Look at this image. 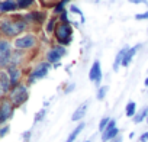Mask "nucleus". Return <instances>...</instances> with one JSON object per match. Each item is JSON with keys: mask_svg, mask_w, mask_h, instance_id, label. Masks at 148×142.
<instances>
[{"mask_svg": "<svg viewBox=\"0 0 148 142\" xmlns=\"http://www.w3.org/2000/svg\"><path fill=\"white\" fill-rule=\"evenodd\" d=\"M26 29V20L21 16L15 19H5L0 22V33L5 38H15Z\"/></svg>", "mask_w": 148, "mask_h": 142, "instance_id": "obj_1", "label": "nucleus"}, {"mask_svg": "<svg viewBox=\"0 0 148 142\" xmlns=\"http://www.w3.org/2000/svg\"><path fill=\"white\" fill-rule=\"evenodd\" d=\"M8 97L10 99V102L13 103L15 107H19V106H22V104L28 100V97H29L28 87H26L25 84L19 83L18 86L12 87V90H10V93L8 94Z\"/></svg>", "mask_w": 148, "mask_h": 142, "instance_id": "obj_2", "label": "nucleus"}, {"mask_svg": "<svg viewBox=\"0 0 148 142\" xmlns=\"http://www.w3.org/2000/svg\"><path fill=\"white\" fill-rule=\"evenodd\" d=\"M54 32H55V38H57L60 45L65 46V45H68L71 42V32H73V29H71L70 23H58L55 26Z\"/></svg>", "mask_w": 148, "mask_h": 142, "instance_id": "obj_3", "label": "nucleus"}, {"mask_svg": "<svg viewBox=\"0 0 148 142\" xmlns=\"http://www.w3.org/2000/svg\"><path fill=\"white\" fill-rule=\"evenodd\" d=\"M15 106L8 96L0 97V126H3L12 116H13Z\"/></svg>", "mask_w": 148, "mask_h": 142, "instance_id": "obj_4", "label": "nucleus"}, {"mask_svg": "<svg viewBox=\"0 0 148 142\" xmlns=\"http://www.w3.org/2000/svg\"><path fill=\"white\" fill-rule=\"evenodd\" d=\"M36 45V36L32 35V33H26V35H22V36H18L15 41H13V46L19 51H23V49H31Z\"/></svg>", "mask_w": 148, "mask_h": 142, "instance_id": "obj_5", "label": "nucleus"}, {"mask_svg": "<svg viewBox=\"0 0 148 142\" xmlns=\"http://www.w3.org/2000/svg\"><path fill=\"white\" fill-rule=\"evenodd\" d=\"M12 55V45L8 39L0 38V70L8 68L9 58Z\"/></svg>", "mask_w": 148, "mask_h": 142, "instance_id": "obj_6", "label": "nucleus"}, {"mask_svg": "<svg viewBox=\"0 0 148 142\" xmlns=\"http://www.w3.org/2000/svg\"><path fill=\"white\" fill-rule=\"evenodd\" d=\"M48 71H49V62H39L32 70V73L29 76V83H34V81H36L39 79H44L48 74Z\"/></svg>", "mask_w": 148, "mask_h": 142, "instance_id": "obj_7", "label": "nucleus"}, {"mask_svg": "<svg viewBox=\"0 0 148 142\" xmlns=\"http://www.w3.org/2000/svg\"><path fill=\"white\" fill-rule=\"evenodd\" d=\"M65 55V48L62 45H57L54 46L52 49H49L47 52V62H51V64H58V61L61 59V57Z\"/></svg>", "mask_w": 148, "mask_h": 142, "instance_id": "obj_8", "label": "nucleus"}, {"mask_svg": "<svg viewBox=\"0 0 148 142\" xmlns=\"http://www.w3.org/2000/svg\"><path fill=\"white\" fill-rule=\"evenodd\" d=\"M12 90L10 79L6 70H0V97H5Z\"/></svg>", "mask_w": 148, "mask_h": 142, "instance_id": "obj_9", "label": "nucleus"}, {"mask_svg": "<svg viewBox=\"0 0 148 142\" xmlns=\"http://www.w3.org/2000/svg\"><path fill=\"white\" fill-rule=\"evenodd\" d=\"M6 71H8V74H9V79H10V84H12V87L18 86V84L21 83V77H22V71H21V68H19V67H9V68H6Z\"/></svg>", "mask_w": 148, "mask_h": 142, "instance_id": "obj_10", "label": "nucleus"}, {"mask_svg": "<svg viewBox=\"0 0 148 142\" xmlns=\"http://www.w3.org/2000/svg\"><path fill=\"white\" fill-rule=\"evenodd\" d=\"M89 79L95 83H100V79H102V70H100V62L99 61H95L92 68H90V73H89Z\"/></svg>", "mask_w": 148, "mask_h": 142, "instance_id": "obj_11", "label": "nucleus"}, {"mask_svg": "<svg viewBox=\"0 0 148 142\" xmlns=\"http://www.w3.org/2000/svg\"><path fill=\"white\" fill-rule=\"evenodd\" d=\"M22 57H23V52H21L19 49L18 51H12V55L9 58V64H8V68L9 67H18L22 61Z\"/></svg>", "mask_w": 148, "mask_h": 142, "instance_id": "obj_12", "label": "nucleus"}, {"mask_svg": "<svg viewBox=\"0 0 148 142\" xmlns=\"http://www.w3.org/2000/svg\"><path fill=\"white\" fill-rule=\"evenodd\" d=\"M18 9V2L15 0H5L0 3V12H13Z\"/></svg>", "mask_w": 148, "mask_h": 142, "instance_id": "obj_13", "label": "nucleus"}, {"mask_svg": "<svg viewBox=\"0 0 148 142\" xmlns=\"http://www.w3.org/2000/svg\"><path fill=\"white\" fill-rule=\"evenodd\" d=\"M138 48H139V45H135V46H132V48H129V49L126 51V54H125V57H123V59H122V65H123V67H128V65H129V62L132 61V58H134L135 52L138 51Z\"/></svg>", "mask_w": 148, "mask_h": 142, "instance_id": "obj_14", "label": "nucleus"}, {"mask_svg": "<svg viewBox=\"0 0 148 142\" xmlns=\"http://www.w3.org/2000/svg\"><path fill=\"white\" fill-rule=\"evenodd\" d=\"M86 112H87V103H83L80 107H77L76 109V112L73 113V120L76 122V120H80L82 117H84V115H86Z\"/></svg>", "mask_w": 148, "mask_h": 142, "instance_id": "obj_15", "label": "nucleus"}, {"mask_svg": "<svg viewBox=\"0 0 148 142\" xmlns=\"http://www.w3.org/2000/svg\"><path fill=\"white\" fill-rule=\"evenodd\" d=\"M118 128H113V129H105L103 135H102V142H108L109 139H115L118 136Z\"/></svg>", "mask_w": 148, "mask_h": 142, "instance_id": "obj_16", "label": "nucleus"}, {"mask_svg": "<svg viewBox=\"0 0 148 142\" xmlns=\"http://www.w3.org/2000/svg\"><path fill=\"white\" fill-rule=\"evenodd\" d=\"M129 49V46H125L123 49H121L119 52H118V55H116V59H115V64H113V70L115 71H118L119 70V65L122 64V59H123V57H125V54H126V51Z\"/></svg>", "mask_w": 148, "mask_h": 142, "instance_id": "obj_17", "label": "nucleus"}, {"mask_svg": "<svg viewBox=\"0 0 148 142\" xmlns=\"http://www.w3.org/2000/svg\"><path fill=\"white\" fill-rule=\"evenodd\" d=\"M83 129H84V123L82 122V123H80V125H79V126H77L76 129H74V130H73V132L70 133V136L67 138V141H65V142H74V141H76V138L79 136V133H80V132H82Z\"/></svg>", "mask_w": 148, "mask_h": 142, "instance_id": "obj_18", "label": "nucleus"}, {"mask_svg": "<svg viewBox=\"0 0 148 142\" xmlns=\"http://www.w3.org/2000/svg\"><path fill=\"white\" fill-rule=\"evenodd\" d=\"M147 116H148V107H144V109L134 117V122H135V123H139V122H142Z\"/></svg>", "mask_w": 148, "mask_h": 142, "instance_id": "obj_19", "label": "nucleus"}, {"mask_svg": "<svg viewBox=\"0 0 148 142\" xmlns=\"http://www.w3.org/2000/svg\"><path fill=\"white\" fill-rule=\"evenodd\" d=\"M135 110H136V104L134 103V102H129L128 104H126V109H125V113H126V116H134L135 115Z\"/></svg>", "mask_w": 148, "mask_h": 142, "instance_id": "obj_20", "label": "nucleus"}, {"mask_svg": "<svg viewBox=\"0 0 148 142\" xmlns=\"http://www.w3.org/2000/svg\"><path fill=\"white\" fill-rule=\"evenodd\" d=\"M32 3H34V0H18V8L25 9V8H29Z\"/></svg>", "mask_w": 148, "mask_h": 142, "instance_id": "obj_21", "label": "nucleus"}, {"mask_svg": "<svg viewBox=\"0 0 148 142\" xmlns=\"http://www.w3.org/2000/svg\"><path fill=\"white\" fill-rule=\"evenodd\" d=\"M108 90H109V87H108V86L100 87V89H99V91H97V99H99V100H103V99H105V96H106V93H108Z\"/></svg>", "mask_w": 148, "mask_h": 142, "instance_id": "obj_22", "label": "nucleus"}, {"mask_svg": "<svg viewBox=\"0 0 148 142\" xmlns=\"http://www.w3.org/2000/svg\"><path fill=\"white\" fill-rule=\"evenodd\" d=\"M109 122H110V119H109V117H103V119L100 120V123H99V130H100V132H103V130L108 128Z\"/></svg>", "mask_w": 148, "mask_h": 142, "instance_id": "obj_23", "label": "nucleus"}, {"mask_svg": "<svg viewBox=\"0 0 148 142\" xmlns=\"http://www.w3.org/2000/svg\"><path fill=\"white\" fill-rule=\"evenodd\" d=\"M68 2V0H61V2L57 5V8H55V13H62L64 12V5Z\"/></svg>", "mask_w": 148, "mask_h": 142, "instance_id": "obj_24", "label": "nucleus"}, {"mask_svg": "<svg viewBox=\"0 0 148 142\" xmlns=\"http://www.w3.org/2000/svg\"><path fill=\"white\" fill-rule=\"evenodd\" d=\"M31 16H32V19H35V20H38V22H42V20H44V13L34 12V13H31Z\"/></svg>", "mask_w": 148, "mask_h": 142, "instance_id": "obj_25", "label": "nucleus"}, {"mask_svg": "<svg viewBox=\"0 0 148 142\" xmlns=\"http://www.w3.org/2000/svg\"><path fill=\"white\" fill-rule=\"evenodd\" d=\"M9 125H3V126H0V138H3V136H6L8 135V132H9Z\"/></svg>", "mask_w": 148, "mask_h": 142, "instance_id": "obj_26", "label": "nucleus"}, {"mask_svg": "<svg viewBox=\"0 0 148 142\" xmlns=\"http://www.w3.org/2000/svg\"><path fill=\"white\" fill-rule=\"evenodd\" d=\"M45 113H47V110H45V109H42L41 112H38V113L35 115V122L42 120V119H44V116H45Z\"/></svg>", "mask_w": 148, "mask_h": 142, "instance_id": "obj_27", "label": "nucleus"}, {"mask_svg": "<svg viewBox=\"0 0 148 142\" xmlns=\"http://www.w3.org/2000/svg\"><path fill=\"white\" fill-rule=\"evenodd\" d=\"M54 25H55V19H51V20H49V23H48V26H47V31H48V32H52V31H55Z\"/></svg>", "mask_w": 148, "mask_h": 142, "instance_id": "obj_28", "label": "nucleus"}, {"mask_svg": "<svg viewBox=\"0 0 148 142\" xmlns=\"http://www.w3.org/2000/svg\"><path fill=\"white\" fill-rule=\"evenodd\" d=\"M138 20H142V19H148V12H145V13H139V15H136L135 16Z\"/></svg>", "mask_w": 148, "mask_h": 142, "instance_id": "obj_29", "label": "nucleus"}, {"mask_svg": "<svg viewBox=\"0 0 148 142\" xmlns=\"http://www.w3.org/2000/svg\"><path fill=\"white\" fill-rule=\"evenodd\" d=\"M139 142H148V132H145L139 136Z\"/></svg>", "mask_w": 148, "mask_h": 142, "instance_id": "obj_30", "label": "nucleus"}, {"mask_svg": "<svg viewBox=\"0 0 148 142\" xmlns=\"http://www.w3.org/2000/svg\"><path fill=\"white\" fill-rule=\"evenodd\" d=\"M70 10H71V12H74V13H79L80 16L83 15V13H82V10H80V9H77L76 6H71V9H70Z\"/></svg>", "mask_w": 148, "mask_h": 142, "instance_id": "obj_31", "label": "nucleus"}, {"mask_svg": "<svg viewBox=\"0 0 148 142\" xmlns=\"http://www.w3.org/2000/svg\"><path fill=\"white\" fill-rule=\"evenodd\" d=\"M61 20H62V23H68V19H67V13H65V12H62V13H61Z\"/></svg>", "mask_w": 148, "mask_h": 142, "instance_id": "obj_32", "label": "nucleus"}, {"mask_svg": "<svg viewBox=\"0 0 148 142\" xmlns=\"http://www.w3.org/2000/svg\"><path fill=\"white\" fill-rule=\"evenodd\" d=\"M129 3H134V5H138V3H145V0H128Z\"/></svg>", "mask_w": 148, "mask_h": 142, "instance_id": "obj_33", "label": "nucleus"}, {"mask_svg": "<svg viewBox=\"0 0 148 142\" xmlns=\"http://www.w3.org/2000/svg\"><path fill=\"white\" fill-rule=\"evenodd\" d=\"M29 138H31V132L28 130V132L23 133V139H25V141H29Z\"/></svg>", "mask_w": 148, "mask_h": 142, "instance_id": "obj_34", "label": "nucleus"}, {"mask_svg": "<svg viewBox=\"0 0 148 142\" xmlns=\"http://www.w3.org/2000/svg\"><path fill=\"white\" fill-rule=\"evenodd\" d=\"M113 142H122V138H121V136H116V138L113 139Z\"/></svg>", "mask_w": 148, "mask_h": 142, "instance_id": "obj_35", "label": "nucleus"}, {"mask_svg": "<svg viewBox=\"0 0 148 142\" xmlns=\"http://www.w3.org/2000/svg\"><path fill=\"white\" fill-rule=\"evenodd\" d=\"M144 84H145V86L148 87V79H145V81H144Z\"/></svg>", "mask_w": 148, "mask_h": 142, "instance_id": "obj_36", "label": "nucleus"}, {"mask_svg": "<svg viewBox=\"0 0 148 142\" xmlns=\"http://www.w3.org/2000/svg\"><path fill=\"white\" fill-rule=\"evenodd\" d=\"M147 122H148V116H147Z\"/></svg>", "mask_w": 148, "mask_h": 142, "instance_id": "obj_37", "label": "nucleus"}, {"mask_svg": "<svg viewBox=\"0 0 148 142\" xmlns=\"http://www.w3.org/2000/svg\"><path fill=\"white\" fill-rule=\"evenodd\" d=\"M86 142H90V141H86Z\"/></svg>", "mask_w": 148, "mask_h": 142, "instance_id": "obj_38", "label": "nucleus"}]
</instances>
